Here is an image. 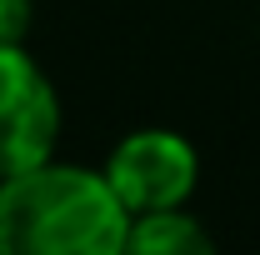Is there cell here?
Instances as JSON below:
<instances>
[{
	"label": "cell",
	"instance_id": "cell-1",
	"mask_svg": "<svg viewBox=\"0 0 260 255\" xmlns=\"http://www.w3.org/2000/svg\"><path fill=\"white\" fill-rule=\"evenodd\" d=\"M130 210L105 170L40 160L0 180V255H120Z\"/></svg>",
	"mask_w": 260,
	"mask_h": 255
},
{
	"label": "cell",
	"instance_id": "cell-2",
	"mask_svg": "<svg viewBox=\"0 0 260 255\" xmlns=\"http://www.w3.org/2000/svg\"><path fill=\"white\" fill-rule=\"evenodd\" d=\"M100 170L130 215H155V210H180L195 195L200 155L180 130L150 125V130H130Z\"/></svg>",
	"mask_w": 260,
	"mask_h": 255
},
{
	"label": "cell",
	"instance_id": "cell-3",
	"mask_svg": "<svg viewBox=\"0 0 260 255\" xmlns=\"http://www.w3.org/2000/svg\"><path fill=\"white\" fill-rule=\"evenodd\" d=\"M60 95L25 45H0V180L55 155Z\"/></svg>",
	"mask_w": 260,
	"mask_h": 255
},
{
	"label": "cell",
	"instance_id": "cell-4",
	"mask_svg": "<svg viewBox=\"0 0 260 255\" xmlns=\"http://www.w3.org/2000/svg\"><path fill=\"white\" fill-rule=\"evenodd\" d=\"M120 255H220V245L180 205V210H155V215H130V235Z\"/></svg>",
	"mask_w": 260,
	"mask_h": 255
},
{
	"label": "cell",
	"instance_id": "cell-5",
	"mask_svg": "<svg viewBox=\"0 0 260 255\" xmlns=\"http://www.w3.org/2000/svg\"><path fill=\"white\" fill-rule=\"evenodd\" d=\"M35 20V0H0V45H25Z\"/></svg>",
	"mask_w": 260,
	"mask_h": 255
}]
</instances>
